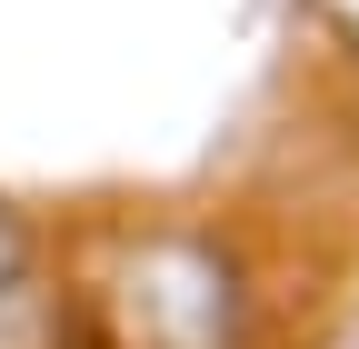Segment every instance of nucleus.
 <instances>
[{"instance_id": "obj_1", "label": "nucleus", "mask_w": 359, "mask_h": 349, "mask_svg": "<svg viewBox=\"0 0 359 349\" xmlns=\"http://www.w3.org/2000/svg\"><path fill=\"white\" fill-rule=\"evenodd\" d=\"M120 329H130V349H219L230 339V280H219L190 240H150L130 259Z\"/></svg>"}, {"instance_id": "obj_2", "label": "nucleus", "mask_w": 359, "mask_h": 349, "mask_svg": "<svg viewBox=\"0 0 359 349\" xmlns=\"http://www.w3.org/2000/svg\"><path fill=\"white\" fill-rule=\"evenodd\" d=\"M330 11H339V20H349V30H359V0H330Z\"/></svg>"}]
</instances>
